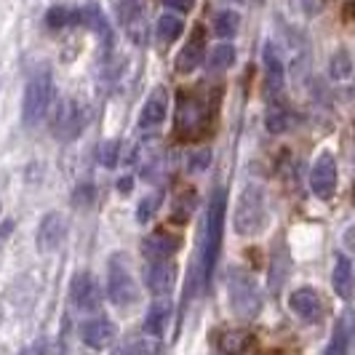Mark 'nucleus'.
I'll return each instance as SVG.
<instances>
[{
	"instance_id": "nucleus-1",
	"label": "nucleus",
	"mask_w": 355,
	"mask_h": 355,
	"mask_svg": "<svg viewBox=\"0 0 355 355\" xmlns=\"http://www.w3.org/2000/svg\"><path fill=\"white\" fill-rule=\"evenodd\" d=\"M225 214H227V193L225 187L214 190L211 200H209V211H206V235H203V278L211 281L214 267L219 259V249H222V232H225Z\"/></svg>"
},
{
	"instance_id": "nucleus-2",
	"label": "nucleus",
	"mask_w": 355,
	"mask_h": 355,
	"mask_svg": "<svg viewBox=\"0 0 355 355\" xmlns=\"http://www.w3.org/2000/svg\"><path fill=\"white\" fill-rule=\"evenodd\" d=\"M232 222H235V232H238V235H257V232L265 230L267 203H265L262 187L249 184V187L241 193L238 203H235V216H232Z\"/></svg>"
},
{
	"instance_id": "nucleus-3",
	"label": "nucleus",
	"mask_w": 355,
	"mask_h": 355,
	"mask_svg": "<svg viewBox=\"0 0 355 355\" xmlns=\"http://www.w3.org/2000/svg\"><path fill=\"white\" fill-rule=\"evenodd\" d=\"M51 99H53V80H51V72L46 70H37L30 80H27V89H24V102H21V121L24 125H37L43 118H46V112H49V107H51Z\"/></svg>"
},
{
	"instance_id": "nucleus-4",
	"label": "nucleus",
	"mask_w": 355,
	"mask_h": 355,
	"mask_svg": "<svg viewBox=\"0 0 355 355\" xmlns=\"http://www.w3.org/2000/svg\"><path fill=\"white\" fill-rule=\"evenodd\" d=\"M227 291H230V307L238 318L251 320L259 315L262 310V297H259V288L254 284L246 270H232L230 281H227Z\"/></svg>"
},
{
	"instance_id": "nucleus-5",
	"label": "nucleus",
	"mask_w": 355,
	"mask_h": 355,
	"mask_svg": "<svg viewBox=\"0 0 355 355\" xmlns=\"http://www.w3.org/2000/svg\"><path fill=\"white\" fill-rule=\"evenodd\" d=\"M107 297L110 302L118 304V307H128V304L137 302L139 291L134 284V275L121 257H112L110 265H107Z\"/></svg>"
},
{
	"instance_id": "nucleus-6",
	"label": "nucleus",
	"mask_w": 355,
	"mask_h": 355,
	"mask_svg": "<svg viewBox=\"0 0 355 355\" xmlns=\"http://www.w3.org/2000/svg\"><path fill=\"white\" fill-rule=\"evenodd\" d=\"M51 131L59 142H72V139L83 131V112H80V105L72 102V99L59 102L56 115H53Z\"/></svg>"
},
{
	"instance_id": "nucleus-7",
	"label": "nucleus",
	"mask_w": 355,
	"mask_h": 355,
	"mask_svg": "<svg viewBox=\"0 0 355 355\" xmlns=\"http://www.w3.org/2000/svg\"><path fill=\"white\" fill-rule=\"evenodd\" d=\"M70 297H72V304L78 310H83V313H94V310L102 307V288L94 281L91 272H78L72 278Z\"/></svg>"
},
{
	"instance_id": "nucleus-8",
	"label": "nucleus",
	"mask_w": 355,
	"mask_h": 355,
	"mask_svg": "<svg viewBox=\"0 0 355 355\" xmlns=\"http://www.w3.org/2000/svg\"><path fill=\"white\" fill-rule=\"evenodd\" d=\"M310 190L318 198H331L337 190V163L329 153L318 155L310 171Z\"/></svg>"
},
{
	"instance_id": "nucleus-9",
	"label": "nucleus",
	"mask_w": 355,
	"mask_h": 355,
	"mask_svg": "<svg viewBox=\"0 0 355 355\" xmlns=\"http://www.w3.org/2000/svg\"><path fill=\"white\" fill-rule=\"evenodd\" d=\"M121 21H123L128 37L142 46L147 40V6H144V0H123L121 3Z\"/></svg>"
},
{
	"instance_id": "nucleus-10",
	"label": "nucleus",
	"mask_w": 355,
	"mask_h": 355,
	"mask_svg": "<svg viewBox=\"0 0 355 355\" xmlns=\"http://www.w3.org/2000/svg\"><path fill=\"white\" fill-rule=\"evenodd\" d=\"M62 238H64V219H62V214L49 211L40 219V225H37V235H35L37 251L40 254H51L62 243Z\"/></svg>"
},
{
	"instance_id": "nucleus-11",
	"label": "nucleus",
	"mask_w": 355,
	"mask_h": 355,
	"mask_svg": "<svg viewBox=\"0 0 355 355\" xmlns=\"http://www.w3.org/2000/svg\"><path fill=\"white\" fill-rule=\"evenodd\" d=\"M144 281H147V288H150L155 297H166V294H171V288H174L177 267H174V262H168V259L150 262V265H147V272H144Z\"/></svg>"
},
{
	"instance_id": "nucleus-12",
	"label": "nucleus",
	"mask_w": 355,
	"mask_h": 355,
	"mask_svg": "<svg viewBox=\"0 0 355 355\" xmlns=\"http://www.w3.org/2000/svg\"><path fill=\"white\" fill-rule=\"evenodd\" d=\"M80 337L83 342L94 347V350H105L110 347L115 337H118V329H115V323L107 318H94L89 323H83V329H80Z\"/></svg>"
},
{
	"instance_id": "nucleus-13",
	"label": "nucleus",
	"mask_w": 355,
	"mask_h": 355,
	"mask_svg": "<svg viewBox=\"0 0 355 355\" xmlns=\"http://www.w3.org/2000/svg\"><path fill=\"white\" fill-rule=\"evenodd\" d=\"M288 307L300 315L302 320H318L320 313H323V304H320V294L315 288H297L291 297H288Z\"/></svg>"
},
{
	"instance_id": "nucleus-14",
	"label": "nucleus",
	"mask_w": 355,
	"mask_h": 355,
	"mask_svg": "<svg viewBox=\"0 0 355 355\" xmlns=\"http://www.w3.org/2000/svg\"><path fill=\"white\" fill-rule=\"evenodd\" d=\"M166 112H168V96H166V91L163 89L153 91V96L144 102L142 112H139V125H142L144 131L147 128H158L166 121Z\"/></svg>"
},
{
	"instance_id": "nucleus-15",
	"label": "nucleus",
	"mask_w": 355,
	"mask_h": 355,
	"mask_svg": "<svg viewBox=\"0 0 355 355\" xmlns=\"http://www.w3.org/2000/svg\"><path fill=\"white\" fill-rule=\"evenodd\" d=\"M177 249H179V238H174V235H168V232H163V230L147 235V238H144V243H142L144 257H147L150 262L168 259Z\"/></svg>"
},
{
	"instance_id": "nucleus-16",
	"label": "nucleus",
	"mask_w": 355,
	"mask_h": 355,
	"mask_svg": "<svg viewBox=\"0 0 355 355\" xmlns=\"http://www.w3.org/2000/svg\"><path fill=\"white\" fill-rule=\"evenodd\" d=\"M203 51H206V46H203V30H196V37H193L177 56V70L182 72V75L193 72L200 62H206V59H203Z\"/></svg>"
},
{
	"instance_id": "nucleus-17",
	"label": "nucleus",
	"mask_w": 355,
	"mask_h": 355,
	"mask_svg": "<svg viewBox=\"0 0 355 355\" xmlns=\"http://www.w3.org/2000/svg\"><path fill=\"white\" fill-rule=\"evenodd\" d=\"M353 331H355V315L353 313H345L339 318L337 329H334V337L329 342V347H326V355H347V345L353 339Z\"/></svg>"
},
{
	"instance_id": "nucleus-18",
	"label": "nucleus",
	"mask_w": 355,
	"mask_h": 355,
	"mask_svg": "<svg viewBox=\"0 0 355 355\" xmlns=\"http://www.w3.org/2000/svg\"><path fill=\"white\" fill-rule=\"evenodd\" d=\"M209 118V110L203 107V102L190 99V102H182L177 112V125L182 131H193L196 125H203Z\"/></svg>"
},
{
	"instance_id": "nucleus-19",
	"label": "nucleus",
	"mask_w": 355,
	"mask_h": 355,
	"mask_svg": "<svg viewBox=\"0 0 355 355\" xmlns=\"http://www.w3.org/2000/svg\"><path fill=\"white\" fill-rule=\"evenodd\" d=\"M265 72H267V91H278L284 89V59L278 49L272 43L265 46Z\"/></svg>"
},
{
	"instance_id": "nucleus-20",
	"label": "nucleus",
	"mask_w": 355,
	"mask_h": 355,
	"mask_svg": "<svg viewBox=\"0 0 355 355\" xmlns=\"http://www.w3.org/2000/svg\"><path fill=\"white\" fill-rule=\"evenodd\" d=\"M216 345L225 355H241L251 345V334L243 329H227V331L219 334Z\"/></svg>"
},
{
	"instance_id": "nucleus-21",
	"label": "nucleus",
	"mask_w": 355,
	"mask_h": 355,
	"mask_svg": "<svg viewBox=\"0 0 355 355\" xmlns=\"http://www.w3.org/2000/svg\"><path fill=\"white\" fill-rule=\"evenodd\" d=\"M353 286H355L353 267H350V262L345 257H339L337 265H334V291H337L342 300H350L353 297Z\"/></svg>"
},
{
	"instance_id": "nucleus-22",
	"label": "nucleus",
	"mask_w": 355,
	"mask_h": 355,
	"mask_svg": "<svg viewBox=\"0 0 355 355\" xmlns=\"http://www.w3.org/2000/svg\"><path fill=\"white\" fill-rule=\"evenodd\" d=\"M232 62H235V49H232L230 43H219V46H214L209 56H206V64H209V72H225L232 67Z\"/></svg>"
},
{
	"instance_id": "nucleus-23",
	"label": "nucleus",
	"mask_w": 355,
	"mask_h": 355,
	"mask_svg": "<svg viewBox=\"0 0 355 355\" xmlns=\"http://www.w3.org/2000/svg\"><path fill=\"white\" fill-rule=\"evenodd\" d=\"M168 315H171V304H168V302H155L153 307H150V313H147L144 331H147V334H153V337H158L160 331L166 329V323H168Z\"/></svg>"
},
{
	"instance_id": "nucleus-24",
	"label": "nucleus",
	"mask_w": 355,
	"mask_h": 355,
	"mask_svg": "<svg viewBox=\"0 0 355 355\" xmlns=\"http://www.w3.org/2000/svg\"><path fill=\"white\" fill-rule=\"evenodd\" d=\"M184 33V19L179 14H163L158 19V37L163 43H171Z\"/></svg>"
},
{
	"instance_id": "nucleus-25",
	"label": "nucleus",
	"mask_w": 355,
	"mask_h": 355,
	"mask_svg": "<svg viewBox=\"0 0 355 355\" xmlns=\"http://www.w3.org/2000/svg\"><path fill=\"white\" fill-rule=\"evenodd\" d=\"M241 27V14L238 11H219L214 19V33L219 37H232Z\"/></svg>"
},
{
	"instance_id": "nucleus-26",
	"label": "nucleus",
	"mask_w": 355,
	"mask_h": 355,
	"mask_svg": "<svg viewBox=\"0 0 355 355\" xmlns=\"http://www.w3.org/2000/svg\"><path fill=\"white\" fill-rule=\"evenodd\" d=\"M291 123H294L291 112L284 110L281 105H275V107H270V110H267V128H270L272 134H284V131L291 128Z\"/></svg>"
},
{
	"instance_id": "nucleus-27",
	"label": "nucleus",
	"mask_w": 355,
	"mask_h": 355,
	"mask_svg": "<svg viewBox=\"0 0 355 355\" xmlns=\"http://www.w3.org/2000/svg\"><path fill=\"white\" fill-rule=\"evenodd\" d=\"M350 72H353V59H350V53L337 51L331 56V62H329V75H331L334 80H345V78H350Z\"/></svg>"
},
{
	"instance_id": "nucleus-28",
	"label": "nucleus",
	"mask_w": 355,
	"mask_h": 355,
	"mask_svg": "<svg viewBox=\"0 0 355 355\" xmlns=\"http://www.w3.org/2000/svg\"><path fill=\"white\" fill-rule=\"evenodd\" d=\"M118 155H121V144L115 139H107L96 147V160L105 166V168H115L118 166Z\"/></svg>"
},
{
	"instance_id": "nucleus-29",
	"label": "nucleus",
	"mask_w": 355,
	"mask_h": 355,
	"mask_svg": "<svg viewBox=\"0 0 355 355\" xmlns=\"http://www.w3.org/2000/svg\"><path fill=\"white\" fill-rule=\"evenodd\" d=\"M160 200H163V196L160 193H150V196H144L142 200H139V209H137V219L139 222H147V219H153V214L158 211Z\"/></svg>"
},
{
	"instance_id": "nucleus-30",
	"label": "nucleus",
	"mask_w": 355,
	"mask_h": 355,
	"mask_svg": "<svg viewBox=\"0 0 355 355\" xmlns=\"http://www.w3.org/2000/svg\"><path fill=\"white\" fill-rule=\"evenodd\" d=\"M155 353H158V345L153 339H134L123 350V355H155Z\"/></svg>"
},
{
	"instance_id": "nucleus-31",
	"label": "nucleus",
	"mask_w": 355,
	"mask_h": 355,
	"mask_svg": "<svg viewBox=\"0 0 355 355\" xmlns=\"http://www.w3.org/2000/svg\"><path fill=\"white\" fill-rule=\"evenodd\" d=\"M209 160H211V153H209V150H196V153H190V158H187V171H203V168L209 166Z\"/></svg>"
},
{
	"instance_id": "nucleus-32",
	"label": "nucleus",
	"mask_w": 355,
	"mask_h": 355,
	"mask_svg": "<svg viewBox=\"0 0 355 355\" xmlns=\"http://www.w3.org/2000/svg\"><path fill=\"white\" fill-rule=\"evenodd\" d=\"M70 17L72 14L67 8H51V11L46 14V21H49V27L56 30V27H67V24H70Z\"/></svg>"
},
{
	"instance_id": "nucleus-33",
	"label": "nucleus",
	"mask_w": 355,
	"mask_h": 355,
	"mask_svg": "<svg viewBox=\"0 0 355 355\" xmlns=\"http://www.w3.org/2000/svg\"><path fill=\"white\" fill-rule=\"evenodd\" d=\"M177 216L174 219H179V222H184L187 219V214H193V193H184L182 196V200H177Z\"/></svg>"
},
{
	"instance_id": "nucleus-34",
	"label": "nucleus",
	"mask_w": 355,
	"mask_h": 355,
	"mask_svg": "<svg viewBox=\"0 0 355 355\" xmlns=\"http://www.w3.org/2000/svg\"><path fill=\"white\" fill-rule=\"evenodd\" d=\"M323 3H326V0H297V6L302 8L307 17H313V14L323 11Z\"/></svg>"
},
{
	"instance_id": "nucleus-35",
	"label": "nucleus",
	"mask_w": 355,
	"mask_h": 355,
	"mask_svg": "<svg viewBox=\"0 0 355 355\" xmlns=\"http://www.w3.org/2000/svg\"><path fill=\"white\" fill-rule=\"evenodd\" d=\"M91 198H94L91 184H86V187H78V193H75V206H80V200H83V203H89Z\"/></svg>"
},
{
	"instance_id": "nucleus-36",
	"label": "nucleus",
	"mask_w": 355,
	"mask_h": 355,
	"mask_svg": "<svg viewBox=\"0 0 355 355\" xmlns=\"http://www.w3.org/2000/svg\"><path fill=\"white\" fill-rule=\"evenodd\" d=\"M193 3H196V0H166V6L174 8V11H190Z\"/></svg>"
},
{
	"instance_id": "nucleus-37",
	"label": "nucleus",
	"mask_w": 355,
	"mask_h": 355,
	"mask_svg": "<svg viewBox=\"0 0 355 355\" xmlns=\"http://www.w3.org/2000/svg\"><path fill=\"white\" fill-rule=\"evenodd\" d=\"M131 187H134V179L131 177H123L118 182V190H121V193H131Z\"/></svg>"
},
{
	"instance_id": "nucleus-38",
	"label": "nucleus",
	"mask_w": 355,
	"mask_h": 355,
	"mask_svg": "<svg viewBox=\"0 0 355 355\" xmlns=\"http://www.w3.org/2000/svg\"><path fill=\"white\" fill-rule=\"evenodd\" d=\"M235 3H246V0H235Z\"/></svg>"
}]
</instances>
